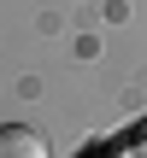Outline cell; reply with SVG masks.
<instances>
[{"instance_id":"cell-1","label":"cell","mask_w":147,"mask_h":158,"mask_svg":"<svg viewBox=\"0 0 147 158\" xmlns=\"http://www.w3.org/2000/svg\"><path fill=\"white\" fill-rule=\"evenodd\" d=\"M0 158H47V141L24 123H0Z\"/></svg>"},{"instance_id":"cell-2","label":"cell","mask_w":147,"mask_h":158,"mask_svg":"<svg viewBox=\"0 0 147 158\" xmlns=\"http://www.w3.org/2000/svg\"><path fill=\"white\" fill-rule=\"evenodd\" d=\"M130 147H136V158H147V117L136 123V135H130Z\"/></svg>"}]
</instances>
